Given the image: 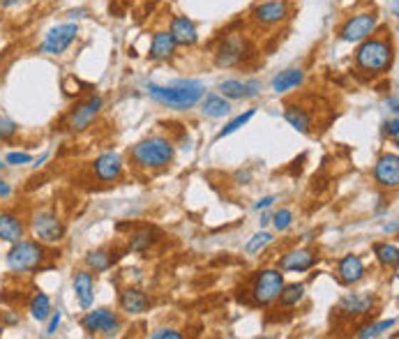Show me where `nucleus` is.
<instances>
[{"label": "nucleus", "mask_w": 399, "mask_h": 339, "mask_svg": "<svg viewBox=\"0 0 399 339\" xmlns=\"http://www.w3.org/2000/svg\"><path fill=\"white\" fill-rule=\"evenodd\" d=\"M272 203H275V197H264V199H261V201H256V210H264V208H270L272 206Z\"/></svg>", "instance_id": "nucleus-42"}, {"label": "nucleus", "mask_w": 399, "mask_h": 339, "mask_svg": "<svg viewBox=\"0 0 399 339\" xmlns=\"http://www.w3.org/2000/svg\"><path fill=\"white\" fill-rule=\"evenodd\" d=\"M270 224V215H261V226H266Z\"/></svg>", "instance_id": "nucleus-46"}, {"label": "nucleus", "mask_w": 399, "mask_h": 339, "mask_svg": "<svg viewBox=\"0 0 399 339\" xmlns=\"http://www.w3.org/2000/svg\"><path fill=\"white\" fill-rule=\"evenodd\" d=\"M169 33L173 35V40H176V44H180V46H194L199 42L197 26H194V21L187 16H173Z\"/></svg>", "instance_id": "nucleus-22"}, {"label": "nucleus", "mask_w": 399, "mask_h": 339, "mask_svg": "<svg viewBox=\"0 0 399 339\" xmlns=\"http://www.w3.org/2000/svg\"><path fill=\"white\" fill-rule=\"evenodd\" d=\"M272 240H275V238H272V234H268V231H259L256 236L249 238V242L245 245V251H247V254H259V251H264Z\"/></svg>", "instance_id": "nucleus-33"}, {"label": "nucleus", "mask_w": 399, "mask_h": 339, "mask_svg": "<svg viewBox=\"0 0 399 339\" xmlns=\"http://www.w3.org/2000/svg\"><path fill=\"white\" fill-rule=\"evenodd\" d=\"M261 90L259 81H238V79H227L219 83V95L227 100H252Z\"/></svg>", "instance_id": "nucleus-20"}, {"label": "nucleus", "mask_w": 399, "mask_h": 339, "mask_svg": "<svg viewBox=\"0 0 399 339\" xmlns=\"http://www.w3.org/2000/svg\"><path fill=\"white\" fill-rule=\"evenodd\" d=\"M176 46L178 44H176V40H173V35L169 31H160L152 37L148 58L150 61H169V58L176 53Z\"/></svg>", "instance_id": "nucleus-24"}, {"label": "nucleus", "mask_w": 399, "mask_h": 339, "mask_svg": "<svg viewBox=\"0 0 399 339\" xmlns=\"http://www.w3.org/2000/svg\"><path fill=\"white\" fill-rule=\"evenodd\" d=\"M9 197H12V187H9L3 180V176H0V199H9Z\"/></svg>", "instance_id": "nucleus-41"}, {"label": "nucleus", "mask_w": 399, "mask_h": 339, "mask_svg": "<svg viewBox=\"0 0 399 339\" xmlns=\"http://www.w3.org/2000/svg\"><path fill=\"white\" fill-rule=\"evenodd\" d=\"M270 221L275 224V229L281 234V231H286L291 224H294V212H291L289 208H279L275 215L270 217Z\"/></svg>", "instance_id": "nucleus-35"}, {"label": "nucleus", "mask_w": 399, "mask_h": 339, "mask_svg": "<svg viewBox=\"0 0 399 339\" xmlns=\"http://www.w3.org/2000/svg\"><path fill=\"white\" fill-rule=\"evenodd\" d=\"M383 127H385V134H388V137H393V141L397 143V127H399V120H397V115H393V118L390 120H385V125H383Z\"/></svg>", "instance_id": "nucleus-40"}, {"label": "nucleus", "mask_w": 399, "mask_h": 339, "mask_svg": "<svg viewBox=\"0 0 399 339\" xmlns=\"http://www.w3.org/2000/svg\"><path fill=\"white\" fill-rule=\"evenodd\" d=\"M130 157L143 171H160L167 169L176 157V145L167 137H148L132 145Z\"/></svg>", "instance_id": "nucleus-3"}, {"label": "nucleus", "mask_w": 399, "mask_h": 339, "mask_svg": "<svg viewBox=\"0 0 399 339\" xmlns=\"http://www.w3.org/2000/svg\"><path fill=\"white\" fill-rule=\"evenodd\" d=\"M46 321H48V325H46V337H53L56 330H58V325H61V321H63V314H61V312H51V316H48Z\"/></svg>", "instance_id": "nucleus-39"}, {"label": "nucleus", "mask_w": 399, "mask_h": 339, "mask_svg": "<svg viewBox=\"0 0 399 339\" xmlns=\"http://www.w3.org/2000/svg\"><path fill=\"white\" fill-rule=\"evenodd\" d=\"M395 63V44L385 35H369L360 42L356 51V70L367 76H378L390 72Z\"/></svg>", "instance_id": "nucleus-1"}, {"label": "nucleus", "mask_w": 399, "mask_h": 339, "mask_svg": "<svg viewBox=\"0 0 399 339\" xmlns=\"http://www.w3.org/2000/svg\"><path fill=\"white\" fill-rule=\"evenodd\" d=\"M201 111L208 118H224L231 113V102L224 95H203L201 97Z\"/></svg>", "instance_id": "nucleus-27"}, {"label": "nucleus", "mask_w": 399, "mask_h": 339, "mask_svg": "<svg viewBox=\"0 0 399 339\" xmlns=\"http://www.w3.org/2000/svg\"><path fill=\"white\" fill-rule=\"evenodd\" d=\"M44 261H46V245H42L40 240L21 238L19 242H12V247L5 254L7 268L16 275L35 273V270L42 268Z\"/></svg>", "instance_id": "nucleus-4"}, {"label": "nucleus", "mask_w": 399, "mask_h": 339, "mask_svg": "<svg viewBox=\"0 0 399 339\" xmlns=\"http://www.w3.org/2000/svg\"><path fill=\"white\" fill-rule=\"evenodd\" d=\"M289 9H291V5L286 3V0H268V3H261L252 9V21L264 26V28L277 26L289 16Z\"/></svg>", "instance_id": "nucleus-14"}, {"label": "nucleus", "mask_w": 399, "mask_h": 339, "mask_svg": "<svg viewBox=\"0 0 399 339\" xmlns=\"http://www.w3.org/2000/svg\"><path fill=\"white\" fill-rule=\"evenodd\" d=\"M155 242V238H152V234H150V229H143V231H139V234H134L132 236V240H130V249H134V251H143V249H148L150 245Z\"/></svg>", "instance_id": "nucleus-34"}, {"label": "nucleus", "mask_w": 399, "mask_h": 339, "mask_svg": "<svg viewBox=\"0 0 399 339\" xmlns=\"http://www.w3.org/2000/svg\"><path fill=\"white\" fill-rule=\"evenodd\" d=\"M383 229L388 231V234H390V231H393V234H395V231H397V221H388V224H385Z\"/></svg>", "instance_id": "nucleus-45"}, {"label": "nucleus", "mask_w": 399, "mask_h": 339, "mask_svg": "<svg viewBox=\"0 0 399 339\" xmlns=\"http://www.w3.org/2000/svg\"><path fill=\"white\" fill-rule=\"evenodd\" d=\"M19 132V125L7 118V115H0V141H12Z\"/></svg>", "instance_id": "nucleus-36"}, {"label": "nucleus", "mask_w": 399, "mask_h": 339, "mask_svg": "<svg viewBox=\"0 0 399 339\" xmlns=\"http://www.w3.org/2000/svg\"><path fill=\"white\" fill-rule=\"evenodd\" d=\"M152 339H182V333L176 328H157V330L150 333Z\"/></svg>", "instance_id": "nucleus-38"}, {"label": "nucleus", "mask_w": 399, "mask_h": 339, "mask_svg": "<svg viewBox=\"0 0 399 339\" xmlns=\"http://www.w3.org/2000/svg\"><path fill=\"white\" fill-rule=\"evenodd\" d=\"M254 109H249V111H245V113H240V115H236V118H233L231 122H227V127H222L219 130V134H217V139H224V137H229V134H233V132H238L240 127H245V125L254 118Z\"/></svg>", "instance_id": "nucleus-32"}, {"label": "nucleus", "mask_w": 399, "mask_h": 339, "mask_svg": "<svg viewBox=\"0 0 399 339\" xmlns=\"http://www.w3.org/2000/svg\"><path fill=\"white\" fill-rule=\"evenodd\" d=\"M376 309V298L372 293H346L339 298L335 312L344 318H365Z\"/></svg>", "instance_id": "nucleus-11"}, {"label": "nucleus", "mask_w": 399, "mask_h": 339, "mask_svg": "<svg viewBox=\"0 0 399 339\" xmlns=\"http://www.w3.org/2000/svg\"><path fill=\"white\" fill-rule=\"evenodd\" d=\"M247 56V40L242 35H229L215 51L217 67H236Z\"/></svg>", "instance_id": "nucleus-12"}, {"label": "nucleus", "mask_w": 399, "mask_h": 339, "mask_svg": "<svg viewBox=\"0 0 399 339\" xmlns=\"http://www.w3.org/2000/svg\"><path fill=\"white\" fill-rule=\"evenodd\" d=\"M19 3H21V0H0V5H3V7H14Z\"/></svg>", "instance_id": "nucleus-44"}, {"label": "nucleus", "mask_w": 399, "mask_h": 339, "mask_svg": "<svg viewBox=\"0 0 399 339\" xmlns=\"http://www.w3.org/2000/svg\"><path fill=\"white\" fill-rule=\"evenodd\" d=\"M21 238H26V224L24 219L16 215V212H0V240L3 242H19Z\"/></svg>", "instance_id": "nucleus-21"}, {"label": "nucleus", "mask_w": 399, "mask_h": 339, "mask_svg": "<svg viewBox=\"0 0 399 339\" xmlns=\"http://www.w3.org/2000/svg\"><path fill=\"white\" fill-rule=\"evenodd\" d=\"M365 277V264L358 254H346L337 261V282L344 286H353Z\"/></svg>", "instance_id": "nucleus-17"}, {"label": "nucleus", "mask_w": 399, "mask_h": 339, "mask_svg": "<svg viewBox=\"0 0 399 339\" xmlns=\"http://www.w3.org/2000/svg\"><path fill=\"white\" fill-rule=\"evenodd\" d=\"M281 286H284V275H281L279 268L259 270L254 275V282H252V300L259 307H268L277 303Z\"/></svg>", "instance_id": "nucleus-6"}, {"label": "nucleus", "mask_w": 399, "mask_h": 339, "mask_svg": "<svg viewBox=\"0 0 399 339\" xmlns=\"http://www.w3.org/2000/svg\"><path fill=\"white\" fill-rule=\"evenodd\" d=\"M81 328L88 335H118L120 330V316L113 312L109 307H97L86 312V316L81 318Z\"/></svg>", "instance_id": "nucleus-7"}, {"label": "nucleus", "mask_w": 399, "mask_h": 339, "mask_svg": "<svg viewBox=\"0 0 399 339\" xmlns=\"http://www.w3.org/2000/svg\"><path fill=\"white\" fill-rule=\"evenodd\" d=\"M118 249L113 247H102V249H93L88 251V256H86V266H88L90 273H106V270H111L113 264L118 261Z\"/></svg>", "instance_id": "nucleus-23"}, {"label": "nucleus", "mask_w": 399, "mask_h": 339, "mask_svg": "<svg viewBox=\"0 0 399 339\" xmlns=\"http://www.w3.org/2000/svg\"><path fill=\"white\" fill-rule=\"evenodd\" d=\"M148 95L155 102L162 106H169L173 111H187L192 106H197L201 102V97L206 95V85L201 81H173L169 85H148Z\"/></svg>", "instance_id": "nucleus-2"}, {"label": "nucleus", "mask_w": 399, "mask_h": 339, "mask_svg": "<svg viewBox=\"0 0 399 339\" xmlns=\"http://www.w3.org/2000/svg\"><path fill=\"white\" fill-rule=\"evenodd\" d=\"M388 106H390V111H393V115H397V95H393V97H388Z\"/></svg>", "instance_id": "nucleus-43"}, {"label": "nucleus", "mask_w": 399, "mask_h": 339, "mask_svg": "<svg viewBox=\"0 0 399 339\" xmlns=\"http://www.w3.org/2000/svg\"><path fill=\"white\" fill-rule=\"evenodd\" d=\"M3 330H5V328H3V325H0V337H3Z\"/></svg>", "instance_id": "nucleus-47"}, {"label": "nucleus", "mask_w": 399, "mask_h": 339, "mask_svg": "<svg viewBox=\"0 0 399 339\" xmlns=\"http://www.w3.org/2000/svg\"><path fill=\"white\" fill-rule=\"evenodd\" d=\"M374 180L383 189H397L399 185V157L397 152H385L374 164Z\"/></svg>", "instance_id": "nucleus-16"}, {"label": "nucleus", "mask_w": 399, "mask_h": 339, "mask_svg": "<svg viewBox=\"0 0 399 339\" xmlns=\"http://www.w3.org/2000/svg\"><path fill=\"white\" fill-rule=\"evenodd\" d=\"M118 305L125 314H130V316H136V314H143L145 309L150 307V298L143 293L141 288H136V286H128V288H123L120 291V296H118Z\"/></svg>", "instance_id": "nucleus-19"}, {"label": "nucleus", "mask_w": 399, "mask_h": 339, "mask_svg": "<svg viewBox=\"0 0 399 339\" xmlns=\"http://www.w3.org/2000/svg\"><path fill=\"white\" fill-rule=\"evenodd\" d=\"M303 83H305V72L300 70V67H289V70L279 72L275 79L270 81V88L277 95H281V93L298 88V85H303Z\"/></svg>", "instance_id": "nucleus-25"}, {"label": "nucleus", "mask_w": 399, "mask_h": 339, "mask_svg": "<svg viewBox=\"0 0 399 339\" xmlns=\"http://www.w3.org/2000/svg\"><path fill=\"white\" fill-rule=\"evenodd\" d=\"M284 118L286 122L300 134H311V127H314V118H311V113L305 109V106H298V104H289L286 111H284Z\"/></svg>", "instance_id": "nucleus-26"}, {"label": "nucleus", "mask_w": 399, "mask_h": 339, "mask_svg": "<svg viewBox=\"0 0 399 339\" xmlns=\"http://www.w3.org/2000/svg\"><path fill=\"white\" fill-rule=\"evenodd\" d=\"M31 234L42 245H58L65 238V221L51 208L35 210L31 215Z\"/></svg>", "instance_id": "nucleus-5"}, {"label": "nucleus", "mask_w": 399, "mask_h": 339, "mask_svg": "<svg viewBox=\"0 0 399 339\" xmlns=\"http://www.w3.org/2000/svg\"><path fill=\"white\" fill-rule=\"evenodd\" d=\"M72 288L76 296V303L81 309H90L95 303V277L90 270H76L72 277Z\"/></svg>", "instance_id": "nucleus-18"}, {"label": "nucleus", "mask_w": 399, "mask_h": 339, "mask_svg": "<svg viewBox=\"0 0 399 339\" xmlns=\"http://www.w3.org/2000/svg\"><path fill=\"white\" fill-rule=\"evenodd\" d=\"M123 171H125V162L118 152H102L100 157H95V162H93L95 178L100 182H106V185L120 180Z\"/></svg>", "instance_id": "nucleus-15"}, {"label": "nucleus", "mask_w": 399, "mask_h": 339, "mask_svg": "<svg viewBox=\"0 0 399 339\" xmlns=\"http://www.w3.org/2000/svg\"><path fill=\"white\" fill-rule=\"evenodd\" d=\"M102 106H104V100H102L100 95H90L86 102L76 104L74 109L67 113V120H65L67 122V130L74 132V134L86 132L95 122L97 115H100Z\"/></svg>", "instance_id": "nucleus-8"}, {"label": "nucleus", "mask_w": 399, "mask_h": 339, "mask_svg": "<svg viewBox=\"0 0 399 339\" xmlns=\"http://www.w3.org/2000/svg\"><path fill=\"white\" fill-rule=\"evenodd\" d=\"M316 261H318V249L298 247V249L286 251V254L279 259L277 268L281 270V273H307Z\"/></svg>", "instance_id": "nucleus-13"}, {"label": "nucleus", "mask_w": 399, "mask_h": 339, "mask_svg": "<svg viewBox=\"0 0 399 339\" xmlns=\"http://www.w3.org/2000/svg\"><path fill=\"white\" fill-rule=\"evenodd\" d=\"M76 35H79V26L76 24H58L44 35L40 51L46 56H63L76 40Z\"/></svg>", "instance_id": "nucleus-9"}, {"label": "nucleus", "mask_w": 399, "mask_h": 339, "mask_svg": "<svg viewBox=\"0 0 399 339\" xmlns=\"http://www.w3.org/2000/svg\"><path fill=\"white\" fill-rule=\"evenodd\" d=\"M374 254H376V261L383 268H397L399 247L395 245V242H376V245H374Z\"/></svg>", "instance_id": "nucleus-29"}, {"label": "nucleus", "mask_w": 399, "mask_h": 339, "mask_svg": "<svg viewBox=\"0 0 399 339\" xmlns=\"http://www.w3.org/2000/svg\"><path fill=\"white\" fill-rule=\"evenodd\" d=\"M303 298H305V284H284L279 291V305L281 307H298L300 303H303Z\"/></svg>", "instance_id": "nucleus-30"}, {"label": "nucleus", "mask_w": 399, "mask_h": 339, "mask_svg": "<svg viewBox=\"0 0 399 339\" xmlns=\"http://www.w3.org/2000/svg\"><path fill=\"white\" fill-rule=\"evenodd\" d=\"M33 155L31 152H7L5 164L7 167H24V164H31Z\"/></svg>", "instance_id": "nucleus-37"}, {"label": "nucleus", "mask_w": 399, "mask_h": 339, "mask_svg": "<svg viewBox=\"0 0 399 339\" xmlns=\"http://www.w3.org/2000/svg\"><path fill=\"white\" fill-rule=\"evenodd\" d=\"M28 312H31V316L35 318V321L44 323L48 316H51V298H48L46 293H42V291H37V293L31 298V303H28Z\"/></svg>", "instance_id": "nucleus-28"}, {"label": "nucleus", "mask_w": 399, "mask_h": 339, "mask_svg": "<svg viewBox=\"0 0 399 339\" xmlns=\"http://www.w3.org/2000/svg\"><path fill=\"white\" fill-rule=\"evenodd\" d=\"M397 325V318H385V321H378V323H369L365 328H360V330L356 333V337L360 339H369V337H378L383 335L385 330H390V328Z\"/></svg>", "instance_id": "nucleus-31"}, {"label": "nucleus", "mask_w": 399, "mask_h": 339, "mask_svg": "<svg viewBox=\"0 0 399 339\" xmlns=\"http://www.w3.org/2000/svg\"><path fill=\"white\" fill-rule=\"evenodd\" d=\"M376 26H378V16L376 12H360L356 16H351L348 21L342 26V31H339V40L342 42H363L367 40L369 35L376 33Z\"/></svg>", "instance_id": "nucleus-10"}]
</instances>
